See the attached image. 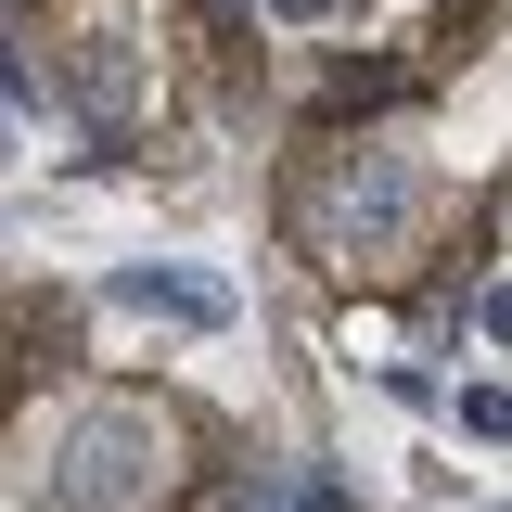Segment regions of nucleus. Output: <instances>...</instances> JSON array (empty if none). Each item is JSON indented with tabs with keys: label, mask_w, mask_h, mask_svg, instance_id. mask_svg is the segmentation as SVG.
Segmentation results:
<instances>
[{
	"label": "nucleus",
	"mask_w": 512,
	"mask_h": 512,
	"mask_svg": "<svg viewBox=\"0 0 512 512\" xmlns=\"http://www.w3.org/2000/svg\"><path fill=\"white\" fill-rule=\"evenodd\" d=\"M128 308H180V320H218V282H180V269H116Z\"/></svg>",
	"instance_id": "obj_1"
}]
</instances>
